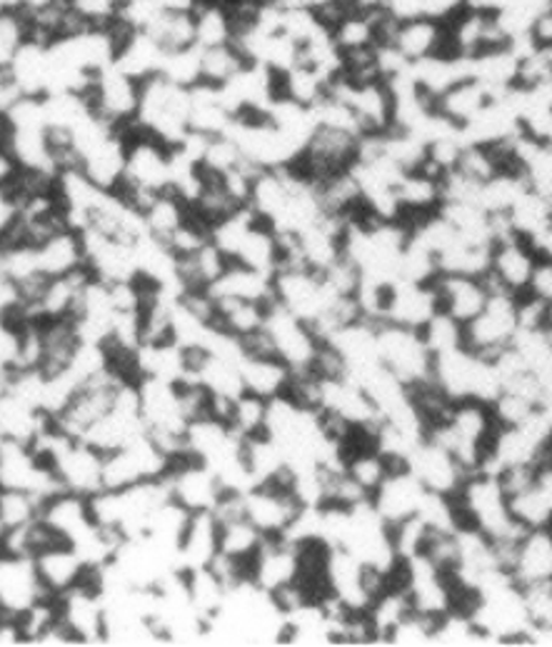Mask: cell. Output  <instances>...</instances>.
I'll return each instance as SVG.
<instances>
[{
	"mask_svg": "<svg viewBox=\"0 0 552 647\" xmlns=\"http://www.w3.org/2000/svg\"><path fill=\"white\" fill-rule=\"evenodd\" d=\"M190 88L170 83L163 75H153L140 83V103L136 125L155 135L158 141L175 148L190 133Z\"/></svg>",
	"mask_w": 552,
	"mask_h": 647,
	"instance_id": "1",
	"label": "cell"
},
{
	"mask_svg": "<svg viewBox=\"0 0 552 647\" xmlns=\"http://www.w3.org/2000/svg\"><path fill=\"white\" fill-rule=\"evenodd\" d=\"M168 471V455L148 435H140L120 451L103 455V487L106 491H123L130 485L165 477Z\"/></svg>",
	"mask_w": 552,
	"mask_h": 647,
	"instance_id": "2",
	"label": "cell"
},
{
	"mask_svg": "<svg viewBox=\"0 0 552 647\" xmlns=\"http://www.w3.org/2000/svg\"><path fill=\"white\" fill-rule=\"evenodd\" d=\"M378 351L380 363L393 373L403 385H413L433 371V353L428 351L420 331L403 325H380L378 327Z\"/></svg>",
	"mask_w": 552,
	"mask_h": 647,
	"instance_id": "3",
	"label": "cell"
},
{
	"mask_svg": "<svg viewBox=\"0 0 552 647\" xmlns=\"http://www.w3.org/2000/svg\"><path fill=\"white\" fill-rule=\"evenodd\" d=\"M126 178L123 181L136 183L148 191L163 193L170 188V145L158 141L155 135L140 131L136 123L126 128Z\"/></svg>",
	"mask_w": 552,
	"mask_h": 647,
	"instance_id": "4",
	"label": "cell"
},
{
	"mask_svg": "<svg viewBox=\"0 0 552 647\" xmlns=\"http://www.w3.org/2000/svg\"><path fill=\"white\" fill-rule=\"evenodd\" d=\"M86 98L98 118H103L118 131H126L138 115L140 83L118 71L116 65H110L96 75V83Z\"/></svg>",
	"mask_w": 552,
	"mask_h": 647,
	"instance_id": "5",
	"label": "cell"
},
{
	"mask_svg": "<svg viewBox=\"0 0 552 647\" xmlns=\"http://www.w3.org/2000/svg\"><path fill=\"white\" fill-rule=\"evenodd\" d=\"M300 501L293 491H280L273 485H255L245 493V513L263 537H283L290 523L300 513Z\"/></svg>",
	"mask_w": 552,
	"mask_h": 647,
	"instance_id": "6",
	"label": "cell"
},
{
	"mask_svg": "<svg viewBox=\"0 0 552 647\" xmlns=\"http://www.w3.org/2000/svg\"><path fill=\"white\" fill-rule=\"evenodd\" d=\"M60 623L76 635L78 645L103 643L106 633V603L100 593L78 585L73 590L58 595Z\"/></svg>",
	"mask_w": 552,
	"mask_h": 647,
	"instance_id": "7",
	"label": "cell"
},
{
	"mask_svg": "<svg viewBox=\"0 0 552 647\" xmlns=\"http://www.w3.org/2000/svg\"><path fill=\"white\" fill-rule=\"evenodd\" d=\"M56 473L66 491L96 495L103 491V455L83 441H70L56 457Z\"/></svg>",
	"mask_w": 552,
	"mask_h": 647,
	"instance_id": "8",
	"label": "cell"
},
{
	"mask_svg": "<svg viewBox=\"0 0 552 647\" xmlns=\"http://www.w3.org/2000/svg\"><path fill=\"white\" fill-rule=\"evenodd\" d=\"M43 597H50V593L40 583L33 557L0 555V603L10 613L26 610Z\"/></svg>",
	"mask_w": 552,
	"mask_h": 647,
	"instance_id": "9",
	"label": "cell"
},
{
	"mask_svg": "<svg viewBox=\"0 0 552 647\" xmlns=\"http://www.w3.org/2000/svg\"><path fill=\"white\" fill-rule=\"evenodd\" d=\"M126 133L118 131L80 155V173L96 188H100V191L113 193L126 178Z\"/></svg>",
	"mask_w": 552,
	"mask_h": 647,
	"instance_id": "10",
	"label": "cell"
},
{
	"mask_svg": "<svg viewBox=\"0 0 552 647\" xmlns=\"http://www.w3.org/2000/svg\"><path fill=\"white\" fill-rule=\"evenodd\" d=\"M40 517L70 545H78L98 525L93 510H90V497L70 491L46 501Z\"/></svg>",
	"mask_w": 552,
	"mask_h": 647,
	"instance_id": "11",
	"label": "cell"
},
{
	"mask_svg": "<svg viewBox=\"0 0 552 647\" xmlns=\"http://www.w3.org/2000/svg\"><path fill=\"white\" fill-rule=\"evenodd\" d=\"M428 495V487L418 481L413 473H395L388 475V481L378 487L370 497L375 510L380 517L390 525V523H400L405 517L415 515L420 510Z\"/></svg>",
	"mask_w": 552,
	"mask_h": 647,
	"instance_id": "12",
	"label": "cell"
},
{
	"mask_svg": "<svg viewBox=\"0 0 552 647\" xmlns=\"http://www.w3.org/2000/svg\"><path fill=\"white\" fill-rule=\"evenodd\" d=\"M390 46H395L408 63L423 61V58H430V55L455 58L448 48L445 23H438L433 21V18H425V16L398 23L393 43Z\"/></svg>",
	"mask_w": 552,
	"mask_h": 647,
	"instance_id": "13",
	"label": "cell"
},
{
	"mask_svg": "<svg viewBox=\"0 0 552 647\" xmlns=\"http://www.w3.org/2000/svg\"><path fill=\"white\" fill-rule=\"evenodd\" d=\"M33 563L40 583H43L50 595H63L68 590H73V587H78L80 580H83V573L88 567V563L70 543H60L56 547H50V550L36 555Z\"/></svg>",
	"mask_w": 552,
	"mask_h": 647,
	"instance_id": "14",
	"label": "cell"
},
{
	"mask_svg": "<svg viewBox=\"0 0 552 647\" xmlns=\"http://www.w3.org/2000/svg\"><path fill=\"white\" fill-rule=\"evenodd\" d=\"M220 553V523L213 510H198L190 515V523L178 547V563L183 570L208 567Z\"/></svg>",
	"mask_w": 552,
	"mask_h": 647,
	"instance_id": "15",
	"label": "cell"
},
{
	"mask_svg": "<svg viewBox=\"0 0 552 647\" xmlns=\"http://www.w3.org/2000/svg\"><path fill=\"white\" fill-rule=\"evenodd\" d=\"M165 51L158 46L153 36H148L145 31H133L123 43H120L116 53V68L123 71L126 75L133 78V81L143 83L148 78L160 75V68H163Z\"/></svg>",
	"mask_w": 552,
	"mask_h": 647,
	"instance_id": "16",
	"label": "cell"
},
{
	"mask_svg": "<svg viewBox=\"0 0 552 647\" xmlns=\"http://www.w3.org/2000/svg\"><path fill=\"white\" fill-rule=\"evenodd\" d=\"M38 257V271L46 277H60L68 273H76L80 267H86V247L80 233L66 231L56 233L53 237H48L46 243H40L36 247Z\"/></svg>",
	"mask_w": 552,
	"mask_h": 647,
	"instance_id": "17",
	"label": "cell"
},
{
	"mask_svg": "<svg viewBox=\"0 0 552 647\" xmlns=\"http://www.w3.org/2000/svg\"><path fill=\"white\" fill-rule=\"evenodd\" d=\"M213 297H240V301L270 303L273 301V275H265L253 267L230 261L225 273L208 287Z\"/></svg>",
	"mask_w": 552,
	"mask_h": 647,
	"instance_id": "18",
	"label": "cell"
},
{
	"mask_svg": "<svg viewBox=\"0 0 552 647\" xmlns=\"http://www.w3.org/2000/svg\"><path fill=\"white\" fill-rule=\"evenodd\" d=\"M490 101H493V93L483 83L475 81V78H463V81L450 85L443 95L435 98V113L445 118L448 123L463 128Z\"/></svg>",
	"mask_w": 552,
	"mask_h": 647,
	"instance_id": "19",
	"label": "cell"
},
{
	"mask_svg": "<svg viewBox=\"0 0 552 647\" xmlns=\"http://www.w3.org/2000/svg\"><path fill=\"white\" fill-rule=\"evenodd\" d=\"M138 375L140 381L180 383L190 377L185 365V351L178 343L140 345L138 347Z\"/></svg>",
	"mask_w": 552,
	"mask_h": 647,
	"instance_id": "20",
	"label": "cell"
},
{
	"mask_svg": "<svg viewBox=\"0 0 552 647\" xmlns=\"http://www.w3.org/2000/svg\"><path fill=\"white\" fill-rule=\"evenodd\" d=\"M240 375H243L245 393L273 401V397L285 393L293 367L280 361V357H243L240 361Z\"/></svg>",
	"mask_w": 552,
	"mask_h": 647,
	"instance_id": "21",
	"label": "cell"
},
{
	"mask_svg": "<svg viewBox=\"0 0 552 647\" xmlns=\"http://www.w3.org/2000/svg\"><path fill=\"white\" fill-rule=\"evenodd\" d=\"M10 73L23 95H48L50 83V61L48 46H38L26 41L18 48L13 61H10Z\"/></svg>",
	"mask_w": 552,
	"mask_h": 647,
	"instance_id": "22",
	"label": "cell"
},
{
	"mask_svg": "<svg viewBox=\"0 0 552 647\" xmlns=\"http://www.w3.org/2000/svg\"><path fill=\"white\" fill-rule=\"evenodd\" d=\"M328 78L320 75L315 68L305 63H298L290 68L288 73H278V98H288V101L300 103L305 108H315L330 93Z\"/></svg>",
	"mask_w": 552,
	"mask_h": 647,
	"instance_id": "23",
	"label": "cell"
},
{
	"mask_svg": "<svg viewBox=\"0 0 552 647\" xmlns=\"http://www.w3.org/2000/svg\"><path fill=\"white\" fill-rule=\"evenodd\" d=\"M145 33L153 36L165 53L193 48L198 46L195 13H175V11H165V8H160V13L150 21Z\"/></svg>",
	"mask_w": 552,
	"mask_h": 647,
	"instance_id": "24",
	"label": "cell"
},
{
	"mask_svg": "<svg viewBox=\"0 0 552 647\" xmlns=\"http://www.w3.org/2000/svg\"><path fill=\"white\" fill-rule=\"evenodd\" d=\"M185 577H188L190 605L195 607L200 620L208 625L220 613V607H223L228 587L220 583V577L210 570V567H195V570H185Z\"/></svg>",
	"mask_w": 552,
	"mask_h": 647,
	"instance_id": "25",
	"label": "cell"
},
{
	"mask_svg": "<svg viewBox=\"0 0 552 647\" xmlns=\"http://www.w3.org/2000/svg\"><path fill=\"white\" fill-rule=\"evenodd\" d=\"M200 383H203L210 393L218 397H228V401H235L245 393L243 375H240V363L230 361V357L208 353L203 365L198 367L195 375Z\"/></svg>",
	"mask_w": 552,
	"mask_h": 647,
	"instance_id": "26",
	"label": "cell"
},
{
	"mask_svg": "<svg viewBox=\"0 0 552 647\" xmlns=\"http://www.w3.org/2000/svg\"><path fill=\"white\" fill-rule=\"evenodd\" d=\"M250 61L240 53V48L230 41L223 46L200 48V83L225 85L235 78Z\"/></svg>",
	"mask_w": 552,
	"mask_h": 647,
	"instance_id": "27",
	"label": "cell"
},
{
	"mask_svg": "<svg viewBox=\"0 0 552 647\" xmlns=\"http://www.w3.org/2000/svg\"><path fill=\"white\" fill-rule=\"evenodd\" d=\"M143 218L150 235L160 237V241H168V237L188 221V203L178 193L163 191L153 203H150Z\"/></svg>",
	"mask_w": 552,
	"mask_h": 647,
	"instance_id": "28",
	"label": "cell"
},
{
	"mask_svg": "<svg viewBox=\"0 0 552 647\" xmlns=\"http://www.w3.org/2000/svg\"><path fill=\"white\" fill-rule=\"evenodd\" d=\"M268 403L265 397L243 393L233 401V413H230V427L240 437H255L268 435Z\"/></svg>",
	"mask_w": 552,
	"mask_h": 647,
	"instance_id": "29",
	"label": "cell"
},
{
	"mask_svg": "<svg viewBox=\"0 0 552 647\" xmlns=\"http://www.w3.org/2000/svg\"><path fill=\"white\" fill-rule=\"evenodd\" d=\"M260 545H263V535L248 517L220 525V555L250 560L260 550Z\"/></svg>",
	"mask_w": 552,
	"mask_h": 647,
	"instance_id": "30",
	"label": "cell"
},
{
	"mask_svg": "<svg viewBox=\"0 0 552 647\" xmlns=\"http://www.w3.org/2000/svg\"><path fill=\"white\" fill-rule=\"evenodd\" d=\"M330 33H333V41L340 48V53L378 46L375 23H373V13H370V8H360L358 13L348 16L345 21L338 23Z\"/></svg>",
	"mask_w": 552,
	"mask_h": 647,
	"instance_id": "31",
	"label": "cell"
},
{
	"mask_svg": "<svg viewBox=\"0 0 552 647\" xmlns=\"http://www.w3.org/2000/svg\"><path fill=\"white\" fill-rule=\"evenodd\" d=\"M195 41L200 48L223 46L233 41V23L223 6L203 3L195 11Z\"/></svg>",
	"mask_w": 552,
	"mask_h": 647,
	"instance_id": "32",
	"label": "cell"
},
{
	"mask_svg": "<svg viewBox=\"0 0 552 647\" xmlns=\"http://www.w3.org/2000/svg\"><path fill=\"white\" fill-rule=\"evenodd\" d=\"M345 473L353 477V481L363 487L370 497H373V493L388 481V475H390L388 457L380 451L353 455L345 461Z\"/></svg>",
	"mask_w": 552,
	"mask_h": 647,
	"instance_id": "33",
	"label": "cell"
},
{
	"mask_svg": "<svg viewBox=\"0 0 552 647\" xmlns=\"http://www.w3.org/2000/svg\"><path fill=\"white\" fill-rule=\"evenodd\" d=\"M160 75L168 78L170 83L193 88L200 83V46L183 48V51L165 53Z\"/></svg>",
	"mask_w": 552,
	"mask_h": 647,
	"instance_id": "34",
	"label": "cell"
},
{
	"mask_svg": "<svg viewBox=\"0 0 552 647\" xmlns=\"http://www.w3.org/2000/svg\"><path fill=\"white\" fill-rule=\"evenodd\" d=\"M468 8V0H423V16L438 23H450Z\"/></svg>",
	"mask_w": 552,
	"mask_h": 647,
	"instance_id": "35",
	"label": "cell"
},
{
	"mask_svg": "<svg viewBox=\"0 0 552 647\" xmlns=\"http://www.w3.org/2000/svg\"><path fill=\"white\" fill-rule=\"evenodd\" d=\"M383 8L398 23L423 16V0H383Z\"/></svg>",
	"mask_w": 552,
	"mask_h": 647,
	"instance_id": "36",
	"label": "cell"
},
{
	"mask_svg": "<svg viewBox=\"0 0 552 647\" xmlns=\"http://www.w3.org/2000/svg\"><path fill=\"white\" fill-rule=\"evenodd\" d=\"M23 95L16 83L13 73H10L8 65H0V113H8L10 108L18 103V98Z\"/></svg>",
	"mask_w": 552,
	"mask_h": 647,
	"instance_id": "37",
	"label": "cell"
},
{
	"mask_svg": "<svg viewBox=\"0 0 552 647\" xmlns=\"http://www.w3.org/2000/svg\"><path fill=\"white\" fill-rule=\"evenodd\" d=\"M18 161L13 158V153L8 151V148H0V185H6L10 178L18 173Z\"/></svg>",
	"mask_w": 552,
	"mask_h": 647,
	"instance_id": "38",
	"label": "cell"
},
{
	"mask_svg": "<svg viewBox=\"0 0 552 647\" xmlns=\"http://www.w3.org/2000/svg\"><path fill=\"white\" fill-rule=\"evenodd\" d=\"M160 6H163L165 11H175V13H195L200 0H160Z\"/></svg>",
	"mask_w": 552,
	"mask_h": 647,
	"instance_id": "39",
	"label": "cell"
},
{
	"mask_svg": "<svg viewBox=\"0 0 552 647\" xmlns=\"http://www.w3.org/2000/svg\"><path fill=\"white\" fill-rule=\"evenodd\" d=\"M360 8H378V6H383V0H358Z\"/></svg>",
	"mask_w": 552,
	"mask_h": 647,
	"instance_id": "40",
	"label": "cell"
},
{
	"mask_svg": "<svg viewBox=\"0 0 552 647\" xmlns=\"http://www.w3.org/2000/svg\"><path fill=\"white\" fill-rule=\"evenodd\" d=\"M3 11H6V3H3V0H0V13H3Z\"/></svg>",
	"mask_w": 552,
	"mask_h": 647,
	"instance_id": "41",
	"label": "cell"
}]
</instances>
